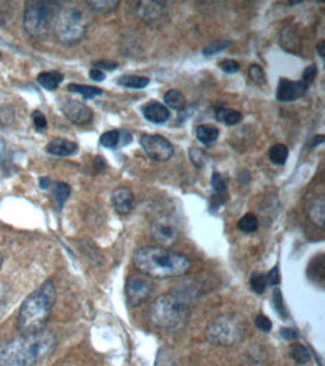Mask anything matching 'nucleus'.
<instances>
[{"instance_id":"obj_48","label":"nucleus","mask_w":325,"mask_h":366,"mask_svg":"<svg viewBox=\"0 0 325 366\" xmlns=\"http://www.w3.org/2000/svg\"><path fill=\"white\" fill-rule=\"evenodd\" d=\"M2 263H3V255L0 254V266H2Z\"/></svg>"},{"instance_id":"obj_45","label":"nucleus","mask_w":325,"mask_h":366,"mask_svg":"<svg viewBox=\"0 0 325 366\" xmlns=\"http://www.w3.org/2000/svg\"><path fill=\"white\" fill-rule=\"evenodd\" d=\"M324 141V135H320V137H315V140H313V143L311 144V148H315V146L316 144H321Z\"/></svg>"},{"instance_id":"obj_20","label":"nucleus","mask_w":325,"mask_h":366,"mask_svg":"<svg viewBox=\"0 0 325 366\" xmlns=\"http://www.w3.org/2000/svg\"><path fill=\"white\" fill-rule=\"evenodd\" d=\"M164 101H165V107H169V108H173V110H183L186 107V98L184 95L180 92V91H176V89H173V91H168L165 93V98H164Z\"/></svg>"},{"instance_id":"obj_25","label":"nucleus","mask_w":325,"mask_h":366,"mask_svg":"<svg viewBox=\"0 0 325 366\" xmlns=\"http://www.w3.org/2000/svg\"><path fill=\"white\" fill-rule=\"evenodd\" d=\"M53 195H54L56 203H58L59 209H62L64 203H67V200L69 198V195H71V186L68 183H63V182L54 183Z\"/></svg>"},{"instance_id":"obj_44","label":"nucleus","mask_w":325,"mask_h":366,"mask_svg":"<svg viewBox=\"0 0 325 366\" xmlns=\"http://www.w3.org/2000/svg\"><path fill=\"white\" fill-rule=\"evenodd\" d=\"M39 185H40V188H43V190H48V188H50V185H51V179L50 177L39 179Z\"/></svg>"},{"instance_id":"obj_18","label":"nucleus","mask_w":325,"mask_h":366,"mask_svg":"<svg viewBox=\"0 0 325 366\" xmlns=\"http://www.w3.org/2000/svg\"><path fill=\"white\" fill-rule=\"evenodd\" d=\"M197 138L198 141L204 146L213 144L219 138V129L211 125H200L197 128Z\"/></svg>"},{"instance_id":"obj_31","label":"nucleus","mask_w":325,"mask_h":366,"mask_svg":"<svg viewBox=\"0 0 325 366\" xmlns=\"http://www.w3.org/2000/svg\"><path fill=\"white\" fill-rule=\"evenodd\" d=\"M249 78L258 86H264L265 84V74H264V71H263L261 67H259V65H250Z\"/></svg>"},{"instance_id":"obj_39","label":"nucleus","mask_w":325,"mask_h":366,"mask_svg":"<svg viewBox=\"0 0 325 366\" xmlns=\"http://www.w3.org/2000/svg\"><path fill=\"white\" fill-rule=\"evenodd\" d=\"M32 117H34V124H35L38 131H44V129L47 128V119H45V116L43 115V113L34 111V116H32Z\"/></svg>"},{"instance_id":"obj_9","label":"nucleus","mask_w":325,"mask_h":366,"mask_svg":"<svg viewBox=\"0 0 325 366\" xmlns=\"http://www.w3.org/2000/svg\"><path fill=\"white\" fill-rule=\"evenodd\" d=\"M140 144L144 153L153 161L164 162L173 158L174 146L165 137L158 134H144L140 137Z\"/></svg>"},{"instance_id":"obj_2","label":"nucleus","mask_w":325,"mask_h":366,"mask_svg":"<svg viewBox=\"0 0 325 366\" xmlns=\"http://www.w3.org/2000/svg\"><path fill=\"white\" fill-rule=\"evenodd\" d=\"M134 266L149 278H177L191 269L189 258L164 247H141L134 251Z\"/></svg>"},{"instance_id":"obj_24","label":"nucleus","mask_w":325,"mask_h":366,"mask_svg":"<svg viewBox=\"0 0 325 366\" xmlns=\"http://www.w3.org/2000/svg\"><path fill=\"white\" fill-rule=\"evenodd\" d=\"M288 148L285 144H274L273 148L268 152L270 161L276 165H283L288 159Z\"/></svg>"},{"instance_id":"obj_26","label":"nucleus","mask_w":325,"mask_h":366,"mask_svg":"<svg viewBox=\"0 0 325 366\" xmlns=\"http://www.w3.org/2000/svg\"><path fill=\"white\" fill-rule=\"evenodd\" d=\"M99 143L107 149H116L120 146V131L112 129V131H107L101 135Z\"/></svg>"},{"instance_id":"obj_32","label":"nucleus","mask_w":325,"mask_h":366,"mask_svg":"<svg viewBox=\"0 0 325 366\" xmlns=\"http://www.w3.org/2000/svg\"><path fill=\"white\" fill-rule=\"evenodd\" d=\"M189 157H191V161L193 162L195 165L197 167H202L204 165V162L207 161V155L204 150H201V149H195L192 148L191 152H189Z\"/></svg>"},{"instance_id":"obj_22","label":"nucleus","mask_w":325,"mask_h":366,"mask_svg":"<svg viewBox=\"0 0 325 366\" xmlns=\"http://www.w3.org/2000/svg\"><path fill=\"white\" fill-rule=\"evenodd\" d=\"M150 83V80L147 77H140V76H123L119 78V84L129 89H144L147 87Z\"/></svg>"},{"instance_id":"obj_15","label":"nucleus","mask_w":325,"mask_h":366,"mask_svg":"<svg viewBox=\"0 0 325 366\" xmlns=\"http://www.w3.org/2000/svg\"><path fill=\"white\" fill-rule=\"evenodd\" d=\"M45 150L54 157H72L78 152V144L67 138H54L47 144Z\"/></svg>"},{"instance_id":"obj_1","label":"nucleus","mask_w":325,"mask_h":366,"mask_svg":"<svg viewBox=\"0 0 325 366\" xmlns=\"http://www.w3.org/2000/svg\"><path fill=\"white\" fill-rule=\"evenodd\" d=\"M58 338L50 330L20 335L0 344V366H35L50 357Z\"/></svg>"},{"instance_id":"obj_43","label":"nucleus","mask_w":325,"mask_h":366,"mask_svg":"<svg viewBox=\"0 0 325 366\" xmlns=\"http://www.w3.org/2000/svg\"><path fill=\"white\" fill-rule=\"evenodd\" d=\"M88 76H91V78L95 80V81H104L105 80L104 72L99 71V69H96V68L91 69V72H88Z\"/></svg>"},{"instance_id":"obj_10","label":"nucleus","mask_w":325,"mask_h":366,"mask_svg":"<svg viewBox=\"0 0 325 366\" xmlns=\"http://www.w3.org/2000/svg\"><path fill=\"white\" fill-rule=\"evenodd\" d=\"M153 291V284L149 276L132 275L126 282V300L132 308L143 305Z\"/></svg>"},{"instance_id":"obj_36","label":"nucleus","mask_w":325,"mask_h":366,"mask_svg":"<svg viewBox=\"0 0 325 366\" xmlns=\"http://www.w3.org/2000/svg\"><path fill=\"white\" fill-rule=\"evenodd\" d=\"M316 74H318V68H316L315 65H311V67H307L304 69V72H303V80L302 81L309 87L315 81Z\"/></svg>"},{"instance_id":"obj_42","label":"nucleus","mask_w":325,"mask_h":366,"mask_svg":"<svg viewBox=\"0 0 325 366\" xmlns=\"http://www.w3.org/2000/svg\"><path fill=\"white\" fill-rule=\"evenodd\" d=\"M280 335L283 339L287 341H296L298 338V333L296 329H289V328H283L280 329Z\"/></svg>"},{"instance_id":"obj_47","label":"nucleus","mask_w":325,"mask_h":366,"mask_svg":"<svg viewBox=\"0 0 325 366\" xmlns=\"http://www.w3.org/2000/svg\"><path fill=\"white\" fill-rule=\"evenodd\" d=\"M3 150H5V144H3V141H2V138H0V158H2Z\"/></svg>"},{"instance_id":"obj_17","label":"nucleus","mask_w":325,"mask_h":366,"mask_svg":"<svg viewBox=\"0 0 325 366\" xmlns=\"http://www.w3.org/2000/svg\"><path fill=\"white\" fill-rule=\"evenodd\" d=\"M309 218L312 219V222L320 225V227H324V221H325V200L322 197L320 198H315L311 206H309Z\"/></svg>"},{"instance_id":"obj_28","label":"nucleus","mask_w":325,"mask_h":366,"mask_svg":"<svg viewBox=\"0 0 325 366\" xmlns=\"http://www.w3.org/2000/svg\"><path fill=\"white\" fill-rule=\"evenodd\" d=\"M291 357L300 365H304L311 361V354H309L307 348L304 345H300V344H294L291 347Z\"/></svg>"},{"instance_id":"obj_8","label":"nucleus","mask_w":325,"mask_h":366,"mask_svg":"<svg viewBox=\"0 0 325 366\" xmlns=\"http://www.w3.org/2000/svg\"><path fill=\"white\" fill-rule=\"evenodd\" d=\"M180 233V222L173 215H159L150 224L152 238L162 247H173Z\"/></svg>"},{"instance_id":"obj_3","label":"nucleus","mask_w":325,"mask_h":366,"mask_svg":"<svg viewBox=\"0 0 325 366\" xmlns=\"http://www.w3.org/2000/svg\"><path fill=\"white\" fill-rule=\"evenodd\" d=\"M56 302V288L51 281L44 282L24 300L19 312V330L21 335L43 330Z\"/></svg>"},{"instance_id":"obj_7","label":"nucleus","mask_w":325,"mask_h":366,"mask_svg":"<svg viewBox=\"0 0 325 366\" xmlns=\"http://www.w3.org/2000/svg\"><path fill=\"white\" fill-rule=\"evenodd\" d=\"M88 19L78 8H62L56 21L54 34L62 44L74 45L86 36Z\"/></svg>"},{"instance_id":"obj_34","label":"nucleus","mask_w":325,"mask_h":366,"mask_svg":"<svg viewBox=\"0 0 325 366\" xmlns=\"http://www.w3.org/2000/svg\"><path fill=\"white\" fill-rule=\"evenodd\" d=\"M219 68H221L224 72H226V74H234V72H239L240 63L232 59H225L222 62H219Z\"/></svg>"},{"instance_id":"obj_19","label":"nucleus","mask_w":325,"mask_h":366,"mask_svg":"<svg viewBox=\"0 0 325 366\" xmlns=\"http://www.w3.org/2000/svg\"><path fill=\"white\" fill-rule=\"evenodd\" d=\"M216 119L219 122H222V124H225V125L234 126V125L240 124L243 116H241L240 111H235V110H230V108H226V107H222V108L216 110Z\"/></svg>"},{"instance_id":"obj_5","label":"nucleus","mask_w":325,"mask_h":366,"mask_svg":"<svg viewBox=\"0 0 325 366\" xmlns=\"http://www.w3.org/2000/svg\"><path fill=\"white\" fill-rule=\"evenodd\" d=\"M186 317L188 305L176 295L160 296L149 308V321L158 329H176L186 321Z\"/></svg>"},{"instance_id":"obj_14","label":"nucleus","mask_w":325,"mask_h":366,"mask_svg":"<svg viewBox=\"0 0 325 366\" xmlns=\"http://www.w3.org/2000/svg\"><path fill=\"white\" fill-rule=\"evenodd\" d=\"M143 115L152 124H165V122L169 119V110L165 107L164 104L152 101L149 104L143 105Z\"/></svg>"},{"instance_id":"obj_29","label":"nucleus","mask_w":325,"mask_h":366,"mask_svg":"<svg viewBox=\"0 0 325 366\" xmlns=\"http://www.w3.org/2000/svg\"><path fill=\"white\" fill-rule=\"evenodd\" d=\"M267 276L263 273H254L250 276V287L254 290L256 295H263L267 288Z\"/></svg>"},{"instance_id":"obj_46","label":"nucleus","mask_w":325,"mask_h":366,"mask_svg":"<svg viewBox=\"0 0 325 366\" xmlns=\"http://www.w3.org/2000/svg\"><path fill=\"white\" fill-rule=\"evenodd\" d=\"M324 45H325L324 41H321V43L318 44V52H320V56H321V58H324V56H325V52H324Z\"/></svg>"},{"instance_id":"obj_13","label":"nucleus","mask_w":325,"mask_h":366,"mask_svg":"<svg viewBox=\"0 0 325 366\" xmlns=\"http://www.w3.org/2000/svg\"><path fill=\"white\" fill-rule=\"evenodd\" d=\"M111 203L112 207H115V210L120 216H126L131 214L134 207V192L126 188V186H120V188L112 192Z\"/></svg>"},{"instance_id":"obj_41","label":"nucleus","mask_w":325,"mask_h":366,"mask_svg":"<svg viewBox=\"0 0 325 366\" xmlns=\"http://www.w3.org/2000/svg\"><path fill=\"white\" fill-rule=\"evenodd\" d=\"M93 67L96 69H99V71H102V69L112 71V69L117 68V63L116 62H108V60H99V62H95Z\"/></svg>"},{"instance_id":"obj_30","label":"nucleus","mask_w":325,"mask_h":366,"mask_svg":"<svg viewBox=\"0 0 325 366\" xmlns=\"http://www.w3.org/2000/svg\"><path fill=\"white\" fill-rule=\"evenodd\" d=\"M231 45V41H215V43H210L207 47H204L202 54L204 56H215L217 53L224 52L225 48H228Z\"/></svg>"},{"instance_id":"obj_35","label":"nucleus","mask_w":325,"mask_h":366,"mask_svg":"<svg viewBox=\"0 0 325 366\" xmlns=\"http://www.w3.org/2000/svg\"><path fill=\"white\" fill-rule=\"evenodd\" d=\"M211 186H213V190L217 194L225 192L226 182H225V179L222 177L221 173H213V176H211Z\"/></svg>"},{"instance_id":"obj_6","label":"nucleus","mask_w":325,"mask_h":366,"mask_svg":"<svg viewBox=\"0 0 325 366\" xmlns=\"http://www.w3.org/2000/svg\"><path fill=\"white\" fill-rule=\"evenodd\" d=\"M248 323L239 314H224L211 320L206 328V338L215 345H235L246 336Z\"/></svg>"},{"instance_id":"obj_21","label":"nucleus","mask_w":325,"mask_h":366,"mask_svg":"<svg viewBox=\"0 0 325 366\" xmlns=\"http://www.w3.org/2000/svg\"><path fill=\"white\" fill-rule=\"evenodd\" d=\"M162 10H164V5L158 2H143L140 12L143 19L147 20H158L162 17Z\"/></svg>"},{"instance_id":"obj_40","label":"nucleus","mask_w":325,"mask_h":366,"mask_svg":"<svg viewBox=\"0 0 325 366\" xmlns=\"http://www.w3.org/2000/svg\"><path fill=\"white\" fill-rule=\"evenodd\" d=\"M280 282V275H279V267L274 266L273 269L270 271L267 276V284H270V286H279Z\"/></svg>"},{"instance_id":"obj_37","label":"nucleus","mask_w":325,"mask_h":366,"mask_svg":"<svg viewBox=\"0 0 325 366\" xmlns=\"http://www.w3.org/2000/svg\"><path fill=\"white\" fill-rule=\"evenodd\" d=\"M255 324H256V328L259 330H263V332H270L272 328H273V324L270 321V319H267L265 315H258L256 319H255Z\"/></svg>"},{"instance_id":"obj_38","label":"nucleus","mask_w":325,"mask_h":366,"mask_svg":"<svg viewBox=\"0 0 325 366\" xmlns=\"http://www.w3.org/2000/svg\"><path fill=\"white\" fill-rule=\"evenodd\" d=\"M273 302L276 305V309H278L279 314L283 315H288L287 314V309H285V304H283V299H282V293L279 290H274V295H273Z\"/></svg>"},{"instance_id":"obj_11","label":"nucleus","mask_w":325,"mask_h":366,"mask_svg":"<svg viewBox=\"0 0 325 366\" xmlns=\"http://www.w3.org/2000/svg\"><path fill=\"white\" fill-rule=\"evenodd\" d=\"M60 110L64 117L78 126H86L93 120V111L86 104L75 100L60 101Z\"/></svg>"},{"instance_id":"obj_4","label":"nucleus","mask_w":325,"mask_h":366,"mask_svg":"<svg viewBox=\"0 0 325 366\" xmlns=\"http://www.w3.org/2000/svg\"><path fill=\"white\" fill-rule=\"evenodd\" d=\"M62 6L58 2L48 0H34L24 8V30L36 39H44L51 34L58 21Z\"/></svg>"},{"instance_id":"obj_12","label":"nucleus","mask_w":325,"mask_h":366,"mask_svg":"<svg viewBox=\"0 0 325 366\" xmlns=\"http://www.w3.org/2000/svg\"><path fill=\"white\" fill-rule=\"evenodd\" d=\"M307 89L309 87L303 81H291L288 78H282L279 81L276 98H278L280 102H292L303 98L307 93Z\"/></svg>"},{"instance_id":"obj_23","label":"nucleus","mask_w":325,"mask_h":366,"mask_svg":"<svg viewBox=\"0 0 325 366\" xmlns=\"http://www.w3.org/2000/svg\"><path fill=\"white\" fill-rule=\"evenodd\" d=\"M68 91L74 92V93H80L83 95L86 100H93V98L102 95V91L99 87H95V86H86V84H75V83H71L68 86Z\"/></svg>"},{"instance_id":"obj_16","label":"nucleus","mask_w":325,"mask_h":366,"mask_svg":"<svg viewBox=\"0 0 325 366\" xmlns=\"http://www.w3.org/2000/svg\"><path fill=\"white\" fill-rule=\"evenodd\" d=\"M63 81V76L58 71H47L40 72L38 76V83L47 91H56Z\"/></svg>"},{"instance_id":"obj_27","label":"nucleus","mask_w":325,"mask_h":366,"mask_svg":"<svg viewBox=\"0 0 325 366\" xmlns=\"http://www.w3.org/2000/svg\"><path fill=\"white\" fill-rule=\"evenodd\" d=\"M259 227L258 218L254 214H248L239 221V229L243 233H255Z\"/></svg>"},{"instance_id":"obj_33","label":"nucleus","mask_w":325,"mask_h":366,"mask_svg":"<svg viewBox=\"0 0 325 366\" xmlns=\"http://www.w3.org/2000/svg\"><path fill=\"white\" fill-rule=\"evenodd\" d=\"M88 5H91L95 11L97 12H110L112 10H116L119 2L116 0V2H88Z\"/></svg>"}]
</instances>
